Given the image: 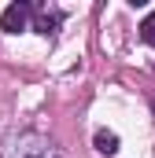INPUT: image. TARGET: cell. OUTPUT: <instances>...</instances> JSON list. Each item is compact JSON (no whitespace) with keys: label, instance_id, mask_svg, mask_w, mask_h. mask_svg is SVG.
I'll return each mask as SVG.
<instances>
[{"label":"cell","instance_id":"cell-4","mask_svg":"<svg viewBox=\"0 0 155 158\" xmlns=\"http://www.w3.org/2000/svg\"><path fill=\"white\" fill-rule=\"evenodd\" d=\"M96 151H100V155H115L118 151V136L107 132V129H100V132H96Z\"/></svg>","mask_w":155,"mask_h":158},{"label":"cell","instance_id":"cell-1","mask_svg":"<svg viewBox=\"0 0 155 158\" xmlns=\"http://www.w3.org/2000/svg\"><path fill=\"white\" fill-rule=\"evenodd\" d=\"M0 158H67V155H63V147L55 140H48V136L26 129V132H11L4 140Z\"/></svg>","mask_w":155,"mask_h":158},{"label":"cell","instance_id":"cell-2","mask_svg":"<svg viewBox=\"0 0 155 158\" xmlns=\"http://www.w3.org/2000/svg\"><path fill=\"white\" fill-rule=\"evenodd\" d=\"M30 15H33V4L15 0V4L4 7V15H0V30H4V33H22V30H30Z\"/></svg>","mask_w":155,"mask_h":158},{"label":"cell","instance_id":"cell-3","mask_svg":"<svg viewBox=\"0 0 155 158\" xmlns=\"http://www.w3.org/2000/svg\"><path fill=\"white\" fill-rule=\"evenodd\" d=\"M59 22H63V11H48V7H33V15H30V26L37 30V33H44V37H52L55 30H59Z\"/></svg>","mask_w":155,"mask_h":158},{"label":"cell","instance_id":"cell-6","mask_svg":"<svg viewBox=\"0 0 155 158\" xmlns=\"http://www.w3.org/2000/svg\"><path fill=\"white\" fill-rule=\"evenodd\" d=\"M152 107H155V103H152Z\"/></svg>","mask_w":155,"mask_h":158},{"label":"cell","instance_id":"cell-5","mask_svg":"<svg viewBox=\"0 0 155 158\" xmlns=\"http://www.w3.org/2000/svg\"><path fill=\"white\" fill-rule=\"evenodd\" d=\"M140 37L155 48V11H148V15H144V22H140Z\"/></svg>","mask_w":155,"mask_h":158}]
</instances>
